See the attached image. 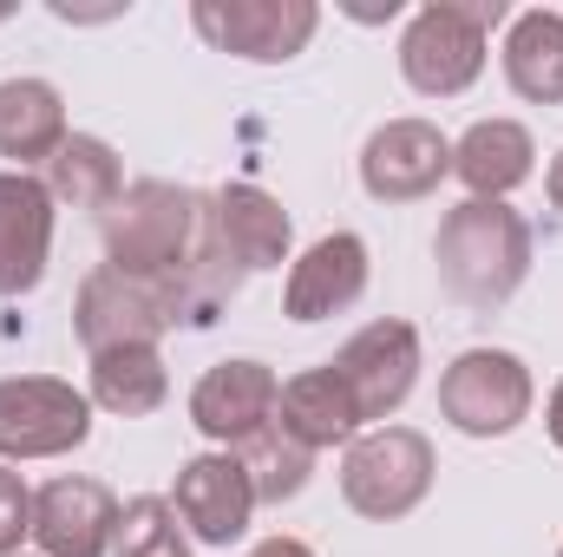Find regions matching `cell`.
Masks as SVG:
<instances>
[{
	"mask_svg": "<svg viewBox=\"0 0 563 557\" xmlns=\"http://www.w3.org/2000/svg\"><path fill=\"white\" fill-rule=\"evenodd\" d=\"M66 139H73L66 106L46 79H7L0 86V157H20V171H26V164H46Z\"/></svg>",
	"mask_w": 563,
	"mask_h": 557,
	"instance_id": "19",
	"label": "cell"
},
{
	"mask_svg": "<svg viewBox=\"0 0 563 557\" xmlns=\"http://www.w3.org/2000/svg\"><path fill=\"white\" fill-rule=\"evenodd\" d=\"M106 263L119 276L170 288L184 321H210L250 276L217 230V204L184 184H164V177L132 184L106 210Z\"/></svg>",
	"mask_w": 563,
	"mask_h": 557,
	"instance_id": "1",
	"label": "cell"
},
{
	"mask_svg": "<svg viewBox=\"0 0 563 557\" xmlns=\"http://www.w3.org/2000/svg\"><path fill=\"white\" fill-rule=\"evenodd\" d=\"M236 459H243V472H250V485H256V505L269 499V505H282V499H295L301 485H308V466H314V452L301 446V439H288L276 426H263L250 446H236Z\"/></svg>",
	"mask_w": 563,
	"mask_h": 557,
	"instance_id": "23",
	"label": "cell"
},
{
	"mask_svg": "<svg viewBox=\"0 0 563 557\" xmlns=\"http://www.w3.org/2000/svg\"><path fill=\"white\" fill-rule=\"evenodd\" d=\"M558 557H563V551H558Z\"/></svg>",
	"mask_w": 563,
	"mask_h": 557,
	"instance_id": "29",
	"label": "cell"
},
{
	"mask_svg": "<svg viewBox=\"0 0 563 557\" xmlns=\"http://www.w3.org/2000/svg\"><path fill=\"white\" fill-rule=\"evenodd\" d=\"M46 190H53L59 204H73V210H99V217H106V210L125 197L119 151H112L106 139H86V132H73V139L46 157Z\"/></svg>",
	"mask_w": 563,
	"mask_h": 557,
	"instance_id": "21",
	"label": "cell"
},
{
	"mask_svg": "<svg viewBox=\"0 0 563 557\" xmlns=\"http://www.w3.org/2000/svg\"><path fill=\"white\" fill-rule=\"evenodd\" d=\"M53 256V190L26 171H0V295H26Z\"/></svg>",
	"mask_w": 563,
	"mask_h": 557,
	"instance_id": "14",
	"label": "cell"
},
{
	"mask_svg": "<svg viewBox=\"0 0 563 557\" xmlns=\"http://www.w3.org/2000/svg\"><path fill=\"white\" fill-rule=\"evenodd\" d=\"M112 557H190L184 532H177V512H170V499H132V505L119 512Z\"/></svg>",
	"mask_w": 563,
	"mask_h": 557,
	"instance_id": "24",
	"label": "cell"
},
{
	"mask_svg": "<svg viewBox=\"0 0 563 557\" xmlns=\"http://www.w3.org/2000/svg\"><path fill=\"white\" fill-rule=\"evenodd\" d=\"M73 321H79V341H86L92 354H106V348H157V335L177 328L184 308H177L170 288L119 276V270L106 263V270H92V276L79 282Z\"/></svg>",
	"mask_w": 563,
	"mask_h": 557,
	"instance_id": "6",
	"label": "cell"
},
{
	"mask_svg": "<svg viewBox=\"0 0 563 557\" xmlns=\"http://www.w3.org/2000/svg\"><path fill=\"white\" fill-rule=\"evenodd\" d=\"M439 414L472 439H498L531 414V374L505 348H472L445 368L439 381Z\"/></svg>",
	"mask_w": 563,
	"mask_h": 557,
	"instance_id": "7",
	"label": "cell"
},
{
	"mask_svg": "<svg viewBox=\"0 0 563 557\" xmlns=\"http://www.w3.org/2000/svg\"><path fill=\"white\" fill-rule=\"evenodd\" d=\"M328 368L354 394L361 419H387L420 381V335L407 321H367Z\"/></svg>",
	"mask_w": 563,
	"mask_h": 557,
	"instance_id": "9",
	"label": "cell"
},
{
	"mask_svg": "<svg viewBox=\"0 0 563 557\" xmlns=\"http://www.w3.org/2000/svg\"><path fill=\"white\" fill-rule=\"evenodd\" d=\"M33 532V499H26V485H20V472H7L0 466V557L20 551V538Z\"/></svg>",
	"mask_w": 563,
	"mask_h": 557,
	"instance_id": "25",
	"label": "cell"
},
{
	"mask_svg": "<svg viewBox=\"0 0 563 557\" xmlns=\"http://www.w3.org/2000/svg\"><path fill=\"white\" fill-rule=\"evenodd\" d=\"M33 538L46 557H106L119 538V499L99 479H53L33 492Z\"/></svg>",
	"mask_w": 563,
	"mask_h": 557,
	"instance_id": "13",
	"label": "cell"
},
{
	"mask_svg": "<svg viewBox=\"0 0 563 557\" xmlns=\"http://www.w3.org/2000/svg\"><path fill=\"white\" fill-rule=\"evenodd\" d=\"M432 492V439L413 426H374L341 459V499L361 518H407Z\"/></svg>",
	"mask_w": 563,
	"mask_h": 557,
	"instance_id": "4",
	"label": "cell"
},
{
	"mask_svg": "<svg viewBox=\"0 0 563 557\" xmlns=\"http://www.w3.org/2000/svg\"><path fill=\"white\" fill-rule=\"evenodd\" d=\"M445 171H452V144L426 119H394L361 151V184L380 204H420L426 190H439Z\"/></svg>",
	"mask_w": 563,
	"mask_h": 557,
	"instance_id": "11",
	"label": "cell"
},
{
	"mask_svg": "<svg viewBox=\"0 0 563 557\" xmlns=\"http://www.w3.org/2000/svg\"><path fill=\"white\" fill-rule=\"evenodd\" d=\"M170 512L203 538V545H230L250 532V512H256V485L243 472L236 452H197L177 466V492H170Z\"/></svg>",
	"mask_w": 563,
	"mask_h": 557,
	"instance_id": "12",
	"label": "cell"
},
{
	"mask_svg": "<svg viewBox=\"0 0 563 557\" xmlns=\"http://www.w3.org/2000/svg\"><path fill=\"white\" fill-rule=\"evenodd\" d=\"M505 79H511L525 99H538V106H563V13L531 7V13L511 20Z\"/></svg>",
	"mask_w": 563,
	"mask_h": 557,
	"instance_id": "20",
	"label": "cell"
},
{
	"mask_svg": "<svg viewBox=\"0 0 563 557\" xmlns=\"http://www.w3.org/2000/svg\"><path fill=\"white\" fill-rule=\"evenodd\" d=\"M551 439L563 446V381H558V394H551Z\"/></svg>",
	"mask_w": 563,
	"mask_h": 557,
	"instance_id": "27",
	"label": "cell"
},
{
	"mask_svg": "<svg viewBox=\"0 0 563 557\" xmlns=\"http://www.w3.org/2000/svg\"><path fill=\"white\" fill-rule=\"evenodd\" d=\"M531 157H538V144H531L525 125H511V119H478L465 139L452 144V171L485 204H505V190H518L531 177Z\"/></svg>",
	"mask_w": 563,
	"mask_h": 557,
	"instance_id": "16",
	"label": "cell"
},
{
	"mask_svg": "<svg viewBox=\"0 0 563 557\" xmlns=\"http://www.w3.org/2000/svg\"><path fill=\"white\" fill-rule=\"evenodd\" d=\"M544 184H551V204L563 210V151H558V164H551V177H544Z\"/></svg>",
	"mask_w": 563,
	"mask_h": 557,
	"instance_id": "28",
	"label": "cell"
},
{
	"mask_svg": "<svg viewBox=\"0 0 563 557\" xmlns=\"http://www.w3.org/2000/svg\"><path fill=\"white\" fill-rule=\"evenodd\" d=\"M505 20V0H432L400 40L407 86L426 99H452L485 73V33Z\"/></svg>",
	"mask_w": 563,
	"mask_h": 557,
	"instance_id": "3",
	"label": "cell"
},
{
	"mask_svg": "<svg viewBox=\"0 0 563 557\" xmlns=\"http://www.w3.org/2000/svg\"><path fill=\"white\" fill-rule=\"evenodd\" d=\"M217 230L243 270H282L288 263V210L256 184H223L217 197Z\"/></svg>",
	"mask_w": 563,
	"mask_h": 557,
	"instance_id": "18",
	"label": "cell"
},
{
	"mask_svg": "<svg viewBox=\"0 0 563 557\" xmlns=\"http://www.w3.org/2000/svg\"><path fill=\"white\" fill-rule=\"evenodd\" d=\"M92 401L73 381L53 374H13L0 381V459H59L86 446Z\"/></svg>",
	"mask_w": 563,
	"mask_h": 557,
	"instance_id": "5",
	"label": "cell"
},
{
	"mask_svg": "<svg viewBox=\"0 0 563 557\" xmlns=\"http://www.w3.org/2000/svg\"><path fill=\"white\" fill-rule=\"evenodd\" d=\"M361 288H367V243L334 230V237L301 250V263L288 270L282 302H288V321H328V315L354 308Z\"/></svg>",
	"mask_w": 563,
	"mask_h": 557,
	"instance_id": "15",
	"label": "cell"
},
{
	"mask_svg": "<svg viewBox=\"0 0 563 557\" xmlns=\"http://www.w3.org/2000/svg\"><path fill=\"white\" fill-rule=\"evenodd\" d=\"M170 394V374L157 361V348H106L92 354V401L119 419H139V414H157Z\"/></svg>",
	"mask_w": 563,
	"mask_h": 557,
	"instance_id": "22",
	"label": "cell"
},
{
	"mask_svg": "<svg viewBox=\"0 0 563 557\" xmlns=\"http://www.w3.org/2000/svg\"><path fill=\"white\" fill-rule=\"evenodd\" d=\"M276 419H282V433H288V439H301L308 452H321V446L354 439L361 407H354V394L341 387V374H334V368H308V374H295V381L282 387Z\"/></svg>",
	"mask_w": 563,
	"mask_h": 557,
	"instance_id": "17",
	"label": "cell"
},
{
	"mask_svg": "<svg viewBox=\"0 0 563 557\" xmlns=\"http://www.w3.org/2000/svg\"><path fill=\"white\" fill-rule=\"evenodd\" d=\"M276 401H282V381L263 368V361H217L197 394H190V419L203 439L217 446H250L263 426H276Z\"/></svg>",
	"mask_w": 563,
	"mask_h": 557,
	"instance_id": "10",
	"label": "cell"
},
{
	"mask_svg": "<svg viewBox=\"0 0 563 557\" xmlns=\"http://www.w3.org/2000/svg\"><path fill=\"white\" fill-rule=\"evenodd\" d=\"M250 557H314V551H308L301 538H263V545H256Z\"/></svg>",
	"mask_w": 563,
	"mask_h": 557,
	"instance_id": "26",
	"label": "cell"
},
{
	"mask_svg": "<svg viewBox=\"0 0 563 557\" xmlns=\"http://www.w3.org/2000/svg\"><path fill=\"white\" fill-rule=\"evenodd\" d=\"M190 20L210 46L243 53V59H295L321 26L308 0H197Z\"/></svg>",
	"mask_w": 563,
	"mask_h": 557,
	"instance_id": "8",
	"label": "cell"
},
{
	"mask_svg": "<svg viewBox=\"0 0 563 557\" xmlns=\"http://www.w3.org/2000/svg\"><path fill=\"white\" fill-rule=\"evenodd\" d=\"M432 256H439V282H445V295L485 315V308L511 302L518 282L531 276V223H525L511 204L465 197L459 210H445Z\"/></svg>",
	"mask_w": 563,
	"mask_h": 557,
	"instance_id": "2",
	"label": "cell"
}]
</instances>
